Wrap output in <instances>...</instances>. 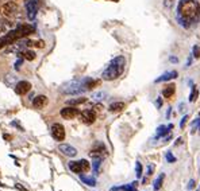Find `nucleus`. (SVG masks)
<instances>
[{
	"label": "nucleus",
	"mask_w": 200,
	"mask_h": 191,
	"mask_svg": "<svg viewBox=\"0 0 200 191\" xmlns=\"http://www.w3.org/2000/svg\"><path fill=\"white\" fill-rule=\"evenodd\" d=\"M192 55H193V58H199L200 56V47L197 45H195L192 47Z\"/></svg>",
	"instance_id": "cd10ccee"
},
{
	"label": "nucleus",
	"mask_w": 200,
	"mask_h": 191,
	"mask_svg": "<svg viewBox=\"0 0 200 191\" xmlns=\"http://www.w3.org/2000/svg\"><path fill=\"white\" fill-rule=\"evenodd\" d=\"M196 191H200V188H197V190H196Z\"/></svg>",
	"instance_id": "58836bf2"
},
{
	"label": "nucleus",
	"mask_w": 200,
	"mask_h": 191,
	"mask_svg": "<svg viewBox=\"0 0 200 191\" xmlns=\"http://www.w3.org/2000/svg\"><path fill=\"white\" fill-rule=\"evenodd\" d=\"M46 104H47V97L43 96V94H41V96H37L34 100H32V105H34V108H37V109H41V108H43Z\"/></svg>",
	"instance_id": "2eb2a0df"
},
{
	"label": "nucleus",
	"mask_w": 200,
	"mask_h": 191,
	"mask_svg": "<svg viewBox=\"0 0 200 191\" xmlns=\"http://www.w3.org/2000/svg\"><path fill=\"white\" fill-rule=\"evenodd\" d=\"M186 120H188V116H184V117L183 118H181V121H180V128L181 129H184V128H185V124H186Z\"/></svg>",
	"instance_id": "c85d7f7f"
},
{
	"label": "nucleus",
	"mask_w": 200,
	"mask_h": 191,
	"mask_svg": "<svg viewBox=\"0 0 200 191\" xmlns=\"http://www.w3.org/2000/svg\"><path fill=\"white\" fill-rule=\"evenodd\" d=\"M86 101L85 97H78V98H72L68 101V104L69 105H80V104H84V102Z\"/></svg>",
	"instance_id": "4be33fe9"
},
{
	"label": "nucleus",
	"mask_w": 200,
	"mask_h": 191,
	"mask_svg": "<svg viewBox=\"0 0 200 191\" xmlns=\"http://www.w3.org/2000/svg\"><path fill=\"white\" fill-rule=\"evenodd\" d=\"M38 7H39V0H29V1H26L27 16H29L30 20L35 19V15L38 12Z\"/></svg>",
	"instance_id": "6e6552de"
},
{
	"label": "nucleus",
	"mask_w": 200,
	"mask_h": 191,
	"mask_svg": "<svg viewBox=\"0 0 200 191\" xmlns=\"http://www.w3.org/2000/svg\"><path fill=\"white\" fill-rule=\"evenodd\" d=\"M80 179L83 180L84 183H85L86 186H91V187H93V186H96V179L92 176H84V175L80 174Z\"/></svg>",
	"instance_id": "aec40b11"
},
{
	"label": "nucleus",
	"mask_w": 200,
	"mask_h": 191,
	"mask_svg": "<svg viewBox=\"0 0 200 191\" xmlns=\"http://www.w3.org/2000/svg\"><path fill=\"white\" fill-rule=\"evenodd\" d=\"M200 15V4L197 0H180L177 4V20L183 27L196 22Z\"/></svg>",
	"instance_id": "f257e3e1"
},
{
	"label": "nucleus",
	"mask_w": 200,
	"mask_h": 191,
	"mask_svg": "<svg viewBox=\"0 0 200 191\" xmlns=\"http://www.w3.org/2000/svg\"><path fill=\"white\" fill-rule=\"evenodd\" d=\"M176 77H178V73L176 71V70H172V71H166V73H164L162 75H159L158 78H156V80H154V82H156V83L165 82V81L173 80V78H176Z\"/></svg>",
	"instance_id": "ddd939ff"
},
{
	"label": "nucleus",
	"mask_w": 200,
	"mask_h": 191,
	"mask_svg": "<svg viewBox=\"0 0 200 191\" xmlns=\"http://www.w3.org/2000/svg\"><path fill=\"white\" fill-rule=\"evenodd\" d=\"M164 180H165V174H164V172H162V174H159V175H158V178H157V179L154 180L153 190H154V191H158V190H161V187H162V183H164Z\"/></svg>",
	"instance_id": "a211bd4d"
},
{
	"label": "nucleus",
	"mask_w": 200,
	"mask_h": 191,
	"mask_svg": "<svg viewBox=\"0 0 200 191\" xmlns=\"http://www.w3.org/2000/svg\"><path fill=\"white\" fill-rule=\"evenodd\" d=\"M169 61L172 62V63H177V62H178V59H177V56L172 55V56H170V58H169Z\"/></svg>",
	"instance_id": "7c9ffc66"
},
{
	"label": "nucleus",
	"mask_w": 200,
	"mask_h": 191,
	"mask_svg": "<svg viewBox=\"0 0 200 191\" xmlns=\"http://www.w3.org/2000/svg\"><path fill=\"white\" fill-rule=\"evenodd\" d=\"M16 188H18V190H20V191H27L26 188H23V187H22L20 184H16Z\"/></svg>",
	"instance_id": "f704fd0d"
},
{
	"label": "nucleus",
	"mask_w": 200,
	"mask_h": 191,
	"mask_svg": "<svg viewBox=\"0 0 200 191\" xmlns=\"http://www.w3.org/2000/svg\"><path fill=\"white\" fill-rule=\"evenodd\" d=\"M193 187H195V180L191 179V180H189V183H188V186H186V188H188V190H192Z\"/></svg>",
	"instance_id": "c756f323"
},
{
	"label": "nucleus",
	"mask_w": 200,
	"mask_h": 191,
	"mask_svg": "<svg viewBox=\"0 0 200 191\" xmlns=\"http://www.w3.org/2000/svg\"><path fill=\"white\" fill-rule=\"evenodd\" d=\"M181 141H183L181 139H177V140H176V143H174V144H176V145H178V144H181Z\"/></svg>",
	"instance_id": "e433bc0d"
},
{
	"label": "nucleus",
	"mask_w": 200,
	"mask_h": 191,
	"mask_svg": "<svg viewBox=\"0 0 200 191\" xmlns=\"http://www.w3.org/2000/svg\"><path fill=\"white\" fill-rule=\"evenodd\" d=\"M0 12H2V15L7 16V18H11V16H14L18 12V5L14 1H7L0 7Z\"/></svg>",
	"instance_id": "423d86ee"
},
{
	"label": "nucleus",
	"mask_w": 200,
	"mask_h": 191,
	"mask_svg": "<svg viewBox=\"0 0 200 191\" xmlns=\"http://www.w3.org/2000/svg\"><path fill=\"white\" fill-rule=\"evenodd\" d=\"M137 184L138 182H132L130 184L120 186V187H112L111 191H137Z\"/></svg>",
	"instance_id": "dca6fc26"
},
{
	"label": "nucleus",
	"mask_w": 200,
	"mask_h": 191,
	"mask_svg": "<svg viewBox=\"0 0 200 191\" xmlns=\"http://www.w3.org/2000/svg\"><path fill=\"white\" fill-rule=\"evenodd\" d=\"M26 1H29V0H26Z\"/></svg>",
	"instance_id": "ea45409f"
},
{
	"label": "nucleus",
	"mask_w": 200,
	"mask_h": 191,
	"mask_svg": "<svg viewBox=\"0 0 200 191\" xmlns=\"http://www.w3.org/2000/svg\"><path fill=\"white\" fill-rule=\"evenodd\" d=\"M135 174H137V178H142L143 175V168L141 161H135Z\"/></svg>",
	"instance_id": "b1692460"
},
{
	"label": "nucleus",
	"mask_w": 200,
	"mask_h": 191,
	"mask_svg": "<svg viewBox=\"0 0 200 191\" xmlns=\"http://www.w3.org/2000/svg\"><path fill=\"white\" fill-rule=\"evenodd\" d=\"M105 97V93L104 91H97V93H93L92 94V98L96 100V101H100V100H103Z\"/></svg>",
	"instance_id": "bb28decb"
},
{
	"label": "nucleus",
	"mask_w": 200,
	"mask_h": 191,
	"mask_svg": "<svg viewBox=\"0 0 200 191\" xmlns=\"http://www.w3.org/2000/svg\"><path fill=\"white\" fill-rule=\"evenodd\" d=\"M102 160H103V159L100 158V156H96V158H93V161H92V168H93V172H95V174H97V172H99V168H100V164H102Z\"/></svg>",
	"instance_id": "412c9836"
},
{
	"label": "nucleus",
	"mask_w": 200,
	"mask_h": 191,
	"mask_svg": "<svg viewBox=\"0 0 200 191\" xmlns=\"http://www.w3.org/2000/svg\"><path fill=\"white\" fill-rule=\"evenodd\" d=\"M30 89H31V83L27 82V81H19L15 85V91L19 96H23V94L29 93Z\"/></svg>",
	"instance_id": "9b49d317"
},
{
	"label": "nucleus",
	"mask_w": 200,
	"mask_h": 191,
	"mask_svg": "<svg viewBox=\"0 0 200 191\" xmlns=\"http://www.w3.org/2000/svg\"><path fill=\"white\" fill-rule=\"evenodd\" d=\"M20 62H22V61H18V62L15 63V69H19V66H20Z\"/></svg>",
	"instance_id": "c9c22d12"
},
{
	"label": "nucleus",
	"mask_w": 200,
	"mask_h": 191,
	"mask_svg": "<svg viewBox=\"0 0 200 191\" xmlns=\"http://www.w3.org/2000/svg\"><path fill=\"white\" fill-rule=\"evenodd\" d=\"M23 56L24 59H27V61H32V59H35V53L31 50H26L23 53Z\"/></svg>",
	"instance_id": "393cba45"
},
{
	"label": "nucleus",
	"mask_w": 200,
	"mask_h": 191,
	"mask_svg": "<svg viewBox=\"0 0 200 191\" xmlns=\"http://www.w3.org/2000/svg\"><path fill=\"white\" fill-rule=\"evenodd\" d=\"M97 85V81L92 80L89 77L85 78H77V80H72L66 82L62 86V93L65 94H80L85 90H91Z\"/></svg>",
	"instance_id": "f03ea898"
},
{
	"label": "nucleus",
	"mask_w": 200,
	"mask_h": 191,
	"mask_svg": "<svg viewBox=\"0 0 200 191\" xmlns=\"http://www.w3.org/2000/svg\"><path fill=\"white\" fill-rule=\"evenodd\" d=\"M173 128L172 124H169L168 126L165 125H159L158 128H157V132H156V139H161L162 136H166V135H170V129Z\"/></svg>",
	"instance_id": "4468645a"
},
{
	"label": "nucleus",
	"mask_w": 200,
	"mask_h": 191,
	"mask_svg": "<svg viewBox=\"0 0 200 191\" xmlns=\"http://www.w3.org/2000/svg\"><path fill=\"white\" fill-rule=\"evenodd\" d=\"M51 136L57 140V141H62L65 139V128L62 124L56 123L51 125Z\"/></svg>",
	"instance_id": "0eeeda50"
},
{
	"label": "nucleus",
	"mask_w": 200,
	"mask_h": 191,
	"mask_svg": "<svg viewBox=\"0 0 200 191\" xmlns=\"http://www.w3.org/2000/svg\"><path fill=\"white\" fill-rule=\"evenodd\" d=\"M170 109H172V108H169V109H168V112H166V118H169V116H170Z\"/></svg>",
	"instance_id": "4c0bfd02"
},
{
	"label": "nucleus",
	"mask_w": 200,
	"mask_h": 191,
	"mask_svg": "<svg viewBox=\"0 0 200 191\" xmlns=\"http://www.w3.org/2000/svg\"><path fill=\"white\" fill-rule=\"evenodd\" d=\"M34 30H35L34 26H31V24H20V26H18L15 30L10 31L7 35H4V36L0 38V47H4V46H7V45H11V43H14L15 40L32 34Z\"/></svg>",
	"instance_id": "20e7f679"
},
{
	"label": "nucleus",
	"mask_w": 200,
	"mask_h": 191,
	"mask_svg": "<svg viewBox=\"0 0 200 191\" xmlns=\"http://www.w3.org/2000/svg\"><path fill=\"white\" fill-rule=\"evenodd\" d=\"M80 120L83 121L84 124H88L89 125V124L95 123V120H96V113L92 109H85L80 113Z\"/></svg>",
	"instance_id": "9d476101"
},
{
	"label": "nucleus",
	"mask_w": 200,
	"mask_h": 191,
	"mask_svg": "<svg viewBox=\"0 0 200 191\" xmlns=\"http://www.w3.org/2000/svg\"><path fill=\"white\" fill-rule=\"evenodd\" d=\"M124 66H126V58L123 55H118L108 63L107 69L103 71L102 78L104 81H114L119 78L124 71Z\"/></svg>",
	"instance_id": "7ed1b4c3"
},
{
	"label": "nucleus",
	"mask_w": 200,
	"mask_h": 191,
	"mask_svg": "<svg viewBox=\"0 0 200 191\" xmlns=\"http://www.w3.org/2000/svg\"><path fill=\"white\" fill-rule=\"evenodd\" d=\"M197 96H199V90H197V88L196 86H192V91H191V94H189V102L196 101Z\"/></svg>",
	"instance_id": "5701e85b"
},
{
	"label": "nucleus",
	"mask_w": 200,
	"mask_h": 191,
	"mask_svg": "<svg viewBox=\"0 0 200 191\" xmlns=\"http://www.w3.org/2000/svg\"><path fill=\"white\" fill-rule=\"evenodd\" d=\"M156 105H157V108L159 109V108L162 106V100H161V98H158V100H157V101H156Z\"/></svg>",
	"instance_id": "2f4dec72"
},
{
	"label": "nucleus",
	"mask_w": 200,
	"mask_h": 191,
	"mask_svg": "<svg viewBox=\"0 0 200 191\" xmlns=\"http://www.w3.org/2000/svg\"><path fill=\"white\" fill-rule=\"evenodd\" d=\"M124 108H126V104H124V102L116 101V102H112V104L108 106V110H110V112H120Z\"/></svg>",
	"instance_id": "f3484780"
},
{
	"label": "nucleus",
	"mask_w": 200,
	"mask_h": 191,
	"mask_svg": "<svg viewBox=\"0 0 200 191\" xmlns=\"http://www.w3.org/2000/svg\"><path fill=\"white\" fill-rule=\"evenodd\" d=\"M192 56H193V55H192ZM192 56H189V58H188V61H186L185 67H189V66H191V63H192Z\"/></svg>",
	"instance_id": "473e14b6"
},
{
	"label": "nucleus",
	"mask_w": 200,
	"mask_h": 191,
	"mask_svg": "<svg viewBox=\"0 0 200 191\" xmlns=\"http://www.w3.org/2000/svg\"><path fill=\"white\" fill-rule=\"evenodd\" d=\"M151 172H153V166H149V168H147V175H151Z\"/></svg>",
	"instance_id": "72a5a7b5"
},
{
	"label": "nucleus",
	"mask_w": 200,
	"mask_h": 191,
	"mask_svg": "<svg viewBox=\"0 0 200 191\" xmlns=\"http://www.w3.org/2000/svg\"><path fill=\"white\" fill-rule=\"evenodd\" d=\"M165 159L168 160V163H176V156H173V153L170 152V151H168L166 153H165Z\"/></svg>",
	"instance_id": "a878e982"
},
{
	"label": "nucleus",
	"mask_w": 200,
	"mask_h": 191,
	"mask_svg": "<svg viewBox=\"0 0 200 191\" xmlns=\"http://www.w3.org/2000/svg\"><path fill=\"white\" fill-rule=\"evenodd\" d=\"M58 149L61 151L65 156H69V158H74V156L77 155V149H76L74 147H72V145H69V144H59Z\"/></svg>",
	"instance_id": "f8f14e48"
},
{
	"label": "nucleus",
	"mask_w": 200,
	"mask_h": 191,
	"mask_svg": "<svg viewBox=\"0 0 200 191\" xmlns=\"http://www.w3.org/2000/svg\"><path fill=\"white\" fill-rule=\"evenodd\" d=\"M91 168V163L85 159H81V160H77V161H70L69 163V169L74 174H78L80 175L81 172H85Z\"/></svg>",
	"instance_id": "39448f33"
},
{
	"label": "nucleus",
	"mask_w": 200,
	"mask_h": 191,
	"mask_svg": "<svg viewBox=\"0 0 200 191\" xmlns=\"http://www.w3.org/2000/svg\"><path fill=\"white\" fill-rule=\"evenodd\" d=\"M59 113H61V116L64 118H66V120H72V118L80 116L78 109H77V108H74V106H65V108H62Z\"/></svg>",
	"instance_id": "1a4fd4ad"
},
{
	"label": "nucleus",
	"mask_w": 200,
	"mask_h": 191,
	"mask_svg": "<svg viewBox=\"0 0 200 191\" xmlns=\"http://www.w3.org/2000/svg\"><path fill=\"white\" fill-rule=\"evenodd\" d=\"M174 90H176V86L173 85V83H169V85L162 90V96H164L165 98H169V97H172L173 94H174Z\"/></svg>",
	"instance_id": "6ab92c4d"
}]
</instances>
